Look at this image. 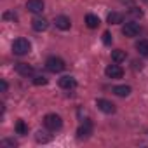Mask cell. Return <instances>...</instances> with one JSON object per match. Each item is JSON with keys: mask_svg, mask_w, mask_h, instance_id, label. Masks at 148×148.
Masks as SVG:
<instances>
[{"mask_svg": "<svg viewBox=\"0 0 148 148\" xmlns=\"http://www.w3.org/2000/svg\"><path fill=\"white\" fill-rule=\"evenodd\" d=\"M92 134V120L91 119H86L82 124H80V127L77 129V138L79 139H86V138H89Z\"/></svg>", "mask_w": 148, "mask_h": 148, "instance_id": "4", "label": "cell"}, {"mask_svg": "<svg viewBox=\"0 0 148 148\" xmlns=\"http://www.w3.org/2000/svg\"><path fill=\"white\" fill-rule=\"evenodd\" d=\"M122 33H124L125 37H136V35L139 33V25L134 23V21H129V23H125V25L122 26Z\"/></svg>", "mask_w": 148, "mask_h": 148, "instance_id": "6", "label": "cell"}, {"mask_svg": "<svg viewBox=\"0 0 148 148\" xmlns=\"http://www.w3.org/2000/svg\"><path fill=\"white\" fill-rule=\"evenodd\" d=\"M45 68H47L51 73H59V71H63V70L66 68V64H64V61H63L61 58L51 56V58H47V61H45Z\"/></svg>", "mask_w": 148, "mask_h": 148, "instance_id": "2", "label": "cell"}, {"mask_svg": "<svg viewBox=\"0 0 148 148\" xmlns=\"http://www.w3.org/2000/svg\"><path fill=\"white\" fill-rule=\"evenodd\" d=\"M45 132H42V131H38L37 132V141H42V143H45V141H49V136H44Z\"/></svg>", "mask_w": 148, "mask_h": 148, "instance_id": "22", "label": "cell"}, {"mask_svg": "<svg viewBox=\"0 0 148 148\" xmlns=\"http://www.w3.org/2000/svg\"><path fill=\"white\" fill-rule=\"evenodd\" d=\"M0 89H2V92H7V82L5 80L0 82Z\"/></svg>", "mask_w": 148, "mask_h": 148, "instance_id": "24", "label": "cell"}, {"mask_svg": "<svg viewBox=\"0 0 148 148\" xmlns=\"http://www.w3.org/2000/svg\"><path fill=\"white\" fill-rule=\"evenodd\" d=\"M108 23L110 25H120V23H124V14L122 12H110L108 14Z\"/></svg>", "mask_w": 148, "mask_h": 148, "instance_id": "13", "label": "cell"}, {"mask_svg": "<svg viewBox=\"0 0 148 148\" xmlns=\"http://www.w3.org/2000/svg\"><path fill=\"white\" fill-rule=\"evenodd\" d=\"M54 23H56V26H58L59 30H63V32L70 30V26H71V21H70L68 16H56Z\"/></svg>", "mask_w": 148, "mask_h": 148, "instance_id": "11", "label": "cell"}, {"mask_svg": "<svg viewBox=\"0 0 148 148\" xmlns=\"http://www.w3.org/2000/svg\"><path fill=\"white\" fill-rule=\"evenodd\" d=\"M105 73H106L108 79H122L124 70L119 66V63H115V64H108V66L105 68Z\"/></svg>", "mask_w": 148, "mask_h": 148, "instance_id": "5", "label": "cell"}, {"mask_svg": "<svg viewBox=\"0 0 148 148\" xmlns=\"http://www.w3.org/2000/svg\"><path fill=\"white\" fill-rule=\"evenodd\" d=\"M59 87L61 89H75L77 87V80L73 79V77H70V75H64V77H61L59 79Z\"/></svg>", "mask_w": 148, "mask_h": 148, "instance_id": "9", "label": "cell"}, {"mask_svg": "<svg viewBox=\"0 0 148 148\" xmlns=\"http://www.w3.org/2000/svg\"><path fill=\"white\" fill-rule=\"evenodd\" d=\"M4 19H16V14H11V12H5V14H4Z\"/></svg>", "mask_w": 148, "mask_h": 148, "instance_id": "25", "label": "cell"}, {"mask_svg": "<svg viewBox=\"0 0 148 148\" xmlns=\"http://www.w3.org/2000/svg\"><path fill=\"white\" fill-rule=\"evenodd\" d=\"M2 145H4V146H18V141H16V139H4Z\"/></svg>", "mask_w": 148, "mask_h": 148, "instance_id": "23", "label": "cell"}, {"mask_svg": "<svg viewBox=\"0 0 148 148\" xmlns=\"http://www.w3.org/2000/svg\"><path fill=\"white\" fill-rule=\"evenodd\" d=\"M129 14H131L132 18H136V19L143 18V11H141V9H138V7H131V9H129Z\"/></svg>", "mask_w": 148, "mask_h": 148, "instance_id": "19", "label": "cell"}, {"mask_svg": "<svg viewBox=\"0 0 148 148\" xmlns=\"http://www.w3.org/2000/svg\"><path fill=\"white\" fill-rule=\"evenodd\" d=\"M32 26H33L35 32H45V30L49 28V21H47L45 18H35V19L32 21Z\"/></svg>", "mask_w": 148, "mask_h": 148, "instance_id": "12", "label": "cell"}, {"mask_svg": "<svg viewBox=\"0 0 148 148\" xmlns=\"http://www.w3.org/2000/svg\"><path fill=\"white\" fill-rule=\"evenodd\" d=\"M113 92H115L117 96H120V98H125V96L131 94V87H129V86H115V87H113Z\"/></svg>", "mask_w": 148, "mask_h": 148, "instance_id": "15", "label": "cell"}, {"mask_svg": "<svg viewBox=\"0 0 148 148\" xmlns=\"http://www.w3.org/2000/svg\"><path fill=\"white\" fill-rule=\"evenodd\" d=\"M16 71L19 73L21 77H32L33 75V66H30L26 63H18L16 64Z\"/></svg>", "mask_w": 148, "mask_h": 148, "instance_id": "10", "label": "cell"}, {"mask_svg": "<svg viewBox=\"0 0 148 148\" xmlns=\"http://www.w3.org/2000/svg\"><path fill=\"white\" fill-rule=\"evenodd\" d=\"M86 25H87L89 28H98V26H99V18L94 16V14H87V16H86Z\"/></svg>", "mask_w": 148, "mask_h": 148, "instance_id": "16", "label": "cell"}, {"mask_svg": "<svg viewBox=\"0 0 148 148\" xmlns=\"http://www.w3.org/2000/svg\"><path fill=\"white\" fill-rule=\"evenodd\" d=\"M44 125H45L49 131H58V129H61L63 120H61L59 115H56V113H49V115L44 117Z\"/></svg>", "mask_w": 148, "mask_h": 148, "instance_id": "3", "label": "cell"}, {"mask_svg": "<svg viewBox=\"0 0 148 148\" xmlns=\"http://www.w3.org/2000/svg\"><path fill=\"white\" fill-rule=\"evenodd\" d=\"M125 58H127L125 51H122V49L112 51V59H113V63H122V61H125Z\"/></svg>", "mask_w": 148, "mask_h": 148, "instance_id": "14", "label": "cell"}, {"mask_svg": "<svg viewBox=\"0 0 148 148\" xmlns=\"http://www.w3.org/2000/svg\"><path fill=\"white\" fill-rule=\"evenodd\" d=\"M103 44H105V45H110V44H112V35H110V32H105V33H103Z\"/></svg>", "mask_w": 148, "mask_h": 148, "instance_id": "21", "label": "cell"}, {"mask_svg": "<svg viewBox=\"0 0 148 148\" xmlns=\"http://www.w3.org/2000/svg\"><path fill=\"white\" fill-rule=\"evenodd\" d=\"M96 106H98V108H99L103 113H115V110H117V108H115V105H113L112 101H108V99H103V98L96 101Z\"/></svg>", "mask_w": 148, "mask_h": 148, "instance_id": "7", "label": "cell"}, {"mask_svg": "<svg viewBox=\"0 0 148 148\" xmlns=\"http://www.w3.org/2000/svg\"><path fill=\"white\" fill-rule=\"evenodd\" d=\"M44 2L42 0H28L26 2V9L30 11V12H33V14H40L42 11H44Z\"/></svg>", "mask_w": 148, "mask_h": 148, "instance_id": "8", "label": "cell"}, {"mask_svg": "<svg viewBox=\"0 0 148 148\" xmlns=\"http://www.w3.org/2000/svg\"><path fill=\"white\" fill-rule=\"evenodd\" d=\"M33 84H35V86H45V84H47V79L42 77V75H38V77L33 79Z\"/></svg>", "mask_w": 148, "mask_h": 148, "instance_id": "20", "label": "cell"}, {"mask_svg": "<svg viewBox=\"0 0 148 148\" xmlns=\"http://www.w3.org/2000/svg\"><path fill=\"white\" fill-rule=\"evenodd\" d=\"M14 129H16V132H18V134H21V136L28 134V125L25 124V120H18V122H16V125H14Z\"/></svg>", "mask_w": 148, "mask_h": 148, "instance_id": "18", "label": "cell"}, {"mask_svg": "<svg viewBox=\"0 0 148 148\" xmlns=\"http://www.w3.org/2000/svg\"><path fill=\"white\" fill-rule=\"evenodd\" d=\"M32 51V44L26 40V38H18V40H14V44H12V52L16 54V56H25V54H28Z\"/></svg>", "mask_w": 148, "mask_h": 148, "instance_id": "1", "label": "cell"}, {"mask_svg": "<svg viewBox=\"0 0 148 148\" xmlns=\"http://www.w3.org/2000/svg\"><path fill=\"white\" fill-rule=\"evenodd\" d=\"M136 49L141 56H146L148 58V40H139L136 42Z\"/></svg>", "mask_w": 148, "mask_h": 148, "instance_id": "17", "label": "cell"}]
</instances>
